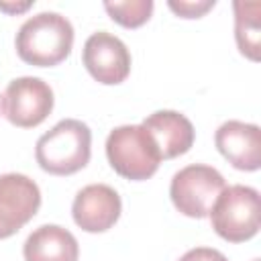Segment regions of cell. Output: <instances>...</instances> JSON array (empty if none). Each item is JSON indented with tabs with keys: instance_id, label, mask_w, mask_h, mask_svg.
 I'll return each mask as SVG.
<instances>
[{
	"instance_id": "obj_1",
	"label": "cell",
	"mask_w": 261,
	"mask_h": 261,
	"mask_svg": "<svg viewBox=\"0 0 261 261\" xmlns=\"http://www.w3.org/2000/svg\"><path fill=\"white\" fill-rule=\"evenodd\" d=\"M14 45L22 61L37 67H51L69 55L73 45V27L63 14L45 10L20 24Z\"/></svg>"
},
{
	"instance_id": "obj_2",
	"label": "cell",
	"mask_w": 261,
	"mask_h": 261,
	"mask_svg": "<svg viewBox=\"0 0 261 261\" xmlns=\"http://www.w3.org/2000/svg\"><path fill=\"white\" fill-rule=\"evenodd\" d=\"M92 153V130L75 118L59 120L51 130L39 137L35 159L39 167L53 175H71L84 169Z\"/></svg>"
},
{
	"instance_id": "obj_3",
	"label": "cell",
	"mask_w": 261,
	"mask_h": 261,
	"mask_svg": "<svg viewBox=\"0 0 261 261\" xmlns=\"http://www.w3.org/2000/svg\"><path fill=\"white\" fill-rule=\"evenodd\" d=\"M106 157L118 175L133 181L151 177L161 163L159 149L143 124H122L110 130Z\"/></svg>"
},
{
	"instance_id": "obj_4",
	"label": "cell",
	"mask_w": 261,
	"mask_h": 261,
	"mask_svg": "<svg viewBox=\"0 0 261 261\" xmlns=\"http://www.w3.org/2000/svg\"><path fill=\"white\" fill-rule=\"evenodd\" d=\"M212 228L228 243H243L253 239L261 226L259 192L251 186H228L220 192L210 208Z\"/></svg>"
},
{
	"instance_id": "obj_5",
	"label": "cell",
	"mask_w": 261,
	"mask_h": 261,
	"mask_svg": "<svg viewBox=\"0 0 261 261\" xmlns=\"http://www.w3.org/2000/svg\"><path fill=\"white\" fill-rule=\"evenodd\" d=\"M226 188V181L212 165L192 163L181 167L169 184V198L173 206L190 218H206L212 204Z\"/></svg>"
},
{
	"instance_id": "obj_6",
	"label": "cell",
	"mask_w": 261,
	"mask_h": 261,
	"mask_svg": "<svg viewBox=\"0 0 261 261\" xmlns=\"http://www.w3.org/2000/svg\"><path fill=\"white\" fill-rule=\"evenodd\" d=\"M53 102V90L45 80L22 75L6 86L2 96V112L14 126L33 128L51 114Z\"/></svg>"
},
{
	"instance_id": "obj_7",
	"label": "cell",
	"mask_w": 261,
	"mask_h": 261,
	"mask_svg": "<svg viewBox=\"0 0 261 261\" xmlns=\"http://www.w3.org/2000/svg\"><path fill=\"white\" fill-rule=\"evenodd\" d=\"M41 190L24 173L0 175V239L18 232L39 210Z\"/></svg>"
},
{
	"instance_id": "obj_8",
	"label": "cell",
	"mask_w": 261,
	"mask_h": 261,
	"mask_svg": "<svg viewBox=\"0 0 261 261\" xmlns=\"http://www.w3.org/2000/svg\"><path fill=\"white\" fill-rule=\"evenodd\" d=\"M82 59L88 73L106 86L124 82L130 71V53L126 45L106 31H98L86 39Z\"/></svg>"
},
{
	"instance_id": "obj_9",
	"label": "cell",
	"mask_w": 261,
	"mask_h": 261,
	"mask_svg": "<svg viewBox=\"0 0 261 261\" xmlns=\"http://www.w3.org/2000/svg\"><path fill=\"white\" fill-rule=\"evenodd\" d=\"M122 202L114 188L106 184H90L82 188L71 204L75 224L86 232H104L120 218Z\"/></svg>"
},
{
	"instance_id": "obj_10",
	"label": "cell",
	"mask_w": 261,
	"mask_h": 261,
	"mask_svg": "<svg viewBox=\"0 0 261 261\" xmlns=\"http://www.w3.org/2000/svg\"><path fill=\"white\" fill-rule=\"evenodd\" d=\"M220 155L241 171H257L261 167V130L257 124L243 120H226L214 135Z\"/></svg>"
},
{
	"instance_id": "obj_11",
	"label": "cell",
	"mask_w": 261,
	"mask_h": 261,
	"mask_svg": "<svg viewBox=\"0 0 261 261\" xmlns=\"http://www.w3.org/2000/svg\"><path fill=\"white\" fill-rule=\"evenodd\" d=\"M143 126L153 137L161 159H173L188 153L194 145L196 130L188 116L175 110H157L143 120Z\"/></svg>"
},
{
	"instance_id": "obj_12",
	"label": "cell",
	"mask_w": 261,
	"mask_h": 261,
	"mask_svg": "<svg viewBox=\"0 0 261 261\" xmlns=\"http://www.w3.org/2000/svg\"><path fill=\"white\" fill-rule=\"evenodd\" d=\"M24 261H77L80 247L75 237L59 224L35 228L22 245Z\"/></svg>"
},
{
	"instance_id": "obj_13",
	"label": "cell",
	"mask_w": 261,
	"mask_h": 261,
	"mask_svg": "<svg viewBox=\"0 0 261 261\" xmlns=\"http://www.w3.org/2000/svg\"><path fill=\"white\" fill-rule=\"evenodd\" d=\"M234 8V39L239 51L253 61H259L261 49V4L259 2H243L237 0Z\"/></svg>"
},
{
	"instance_id": "obj_14",
	"label": "cell",
	"mask_w": 261,
	"mask_h": 261,
	"mask_svg": "<svg viewBox=\"0 0 261 261\" xmlns=\"http://www.w3.org/2000/svg\"><path fill=\"white\" fill-rule=\"evenodd\" d=\"M106 12L112 20L126 29H137L151 18L153 0H124V2H104Z\"/></svg>"
},
{
	"instance_id": "obj_15",
	"label": "cell",
	"mask_w": 261,
	"mask_h": 261,
	"mask_svg": "<svg viewBox=\"0 0 261 261\" xmlns=\"http://www.w3.org/2000/svg\"><path fill=\"white\" fill-rule=\"evenodd\" d=\"M214 0H169L167 6L181 18H200L210 8H214Z\"/></svg>"
},
{
	"instance_id": "obj_16",
	"label": "cell",
	"mask_w": 261,
	"mask_h": 261,
	"mask_svg": "<svg viewBox=\"0 0 261 261\" xmlns=\"http://www.w3.org/2000/svg\"><path fill=\"white\" fill-rule=\"evenodd\" d=\"M179 261H228L220 251L216 249H210V247H196V249H190L186 251Z\"/></svg>"
},
{
	"instance_id": "obj_17",
	"label": "cell",
	"mask_w": 261,
	"mask_h": 261,
	"mask_svg": "<svg viewBox=\"0 0 261 261\" xmlns=\"http://www.w3.org/2000/svg\"><path fill=\"white\" fill-rule=\"evenodd\" d=\"M33 6V0H27V2H0V10L4 12H10V14H18V12H24Z\"/></svg>"
},
{
	"instance_id": "obj_18",
	"label": "cell",
	"mask_w": 261,
	"mask_h": 261,
	"mask_svg": "<svg viewBox=\"0 0 261 261\" xmlns=\"http://www.w3.org/2000/svg\"><path fill=\"white\" fill-rule=\"evenodd\" d=\"M0 106H2V100H0Z\"/></svg>"
},
{
	"instance_id": "obj_19",
	"label": "cell",
	"mask_w": 261,
	"mask_h": 261,
	"mask_svg": "<svg viewBox=\"0 0 261 261\" xmlns=\"http://www.w3.org/2000/svg\"><path fill=\"white\" fill-rule=\"evenodd\" d=\"M255 261H257V259H255Z\"/></svg>"
}]
</instances>
